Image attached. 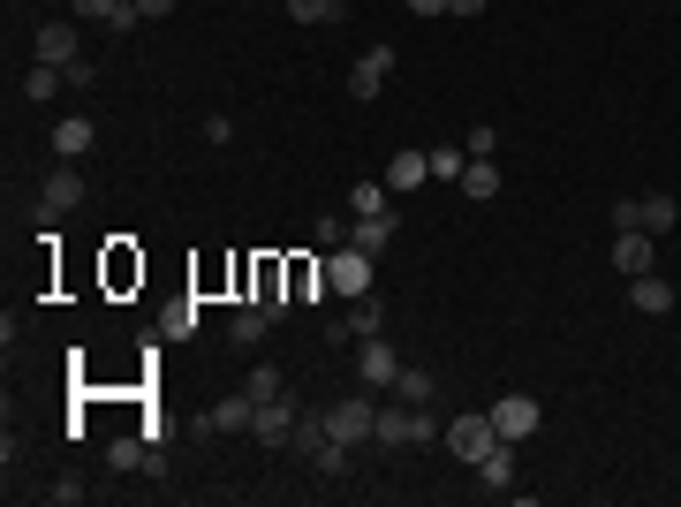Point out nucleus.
<instances>
[{
  "label": "nucleus",
  "instance_id": "obj_13",
  "mask_svg": "<svg viewBox=\"0 0 681 507\" xmlns=\"http://www.w3.org/2000/svg\"><path fill=\"white\" fill-rule=\"evenodd\" d=\"M394 227H402V212H364V220L348 212V243H356V251H372V257L394 243Z\"/></svg>",
  "mask_w": 681,
  "mask_h": 507
},
{
  "label": "nucleus",
  "instance_id": "obj_34",
  "mask_svg": "<svg viewBox=\"0 0 681 507\" xmlns=\"http://www.w3.org/2000/svg\"><path fill=\"white\" fill-rule=\"evenodd\" d=\"M348 243V220H318V251H340Z\"/></svg>",
  "mask_w": 681,
  "mask_h": 507
},
{
  "label": "nucleus",
  "instance_id": "obj_33",
  "mask_svg": "<svg viewBox=\"0 0 681 507\" xmlns=\"http://www.w3.org/2000/svg\"><path fill=\"white\" fill-rule=\"evenodd\" d=\"M45 500H53V507H77V500H84V477H53V485H45Z\"/></svg>",
  "mask_w": 681,
  "mask_h": 507
},
{
  "label": "nucleus",
  "instance_id": "obj_7",
  "mask_svg": "<svg viewBox=\"0 0 681 507\" xmlns=\"http://www.w3.org/2000/svg\"><path fill=\"white\" fill-rule=\"evenodd\" d=\"M296 394H273V402H257V424H251V439L257 447H288L296 439Z\"/></svg>",
  "mask_w": 681,
  "mask_h": 507
},
{
  "label": "nucleus",
  "instance_id": "obj_24",
  "mask_svg": "<svg viewBox=\"0 0 681 507\" xmlns=\"http://www.w3.org/2000/svg\"><path fill=\"white\" fill-rule=\"evenodd\" d=\"M425 160H431V182H463V168H469V152H463V144H431Z\"/></svg>",
  "mask_w": 681,
  "mask_h": 507
},
{
  "label": "nucleus",
  "instance_id": "obj_18",
  "mask_svg": "<svg viewBox=\"0 0 681 507\" xmlns=\"http://www.w3.org/2000/svg\"><path fill=\"white\" fill-rule=\"evenodd\" d=\"M265 334H273V311H265V303H243V311L227 318V341H235V348H257Z\"/></svg>",
  "mask_w": 681,
  "mask_h": 507
},
{
  "label": "nucleus",
  "instance_id": "obj_30",
  "mask_svg": "<svg viewBox=\"0 0 681 507\" xmlns=\"http://www.w3.org/2000/svg\"><path fill=\"white\" fill-rule=\"evenodd\" d=\"M463 152H469V160H492V152H500V129H492V122H477V129L463 136Z\"/></svg>",
  "mask_w": 681,
  "mask_h": 507
},
{
  "label": "nucleus",
  "instance_id": "obj_31",
  "mask_svg": "<svg viewBox=\"0 0 681 507\" xmlns=\"http://www.w3.org/2000/svg\"><path fill=\"white\" fill-rule=\"evenodd\" d=\"M273 394H288V379H281L273 364H257L251 372V402H273Z\"/></svg>",
  "mask_w": 681,
  "mask_h": 507
},
{
  "label": "nucleus",
  "instance_id": "obj_32",
  "mask_svg": "<svg viewBox=\"0 0 681 507\" xmlns=\"http://www.w3.org/2000/svg\"><path fill=\"white\" fill-rule=\"evenodd\" d=\"M129 0H77V23H114Z\"/></svg>",
  "mask_w": 681,
  "mask_h": 507
},
{
  "label": "nucleus",
  "instance_id": "obj_36",
  "mask_svg": "<svg viewBox=\"0 0 681 507\" xmlns=\"http://www.w3.org/2000/svg\"><path fill=\"white\" fill-rule=\"evenodd\" d=\"M136 16H144V23H160V16H174V0H136Z\"/></svg>",
  "mask_w": 681,
  "mask_h": 507
},
{
  "label": "nucleus",
  "instance_id": "obj_19",
  "mask_svg": "<svg viewBox=\"0 0 681 507\" xmlns=\"http://www.w3.org/2000/svg\"><path fill=\"white\" fill-rule=\"evenodd\" d=\"M477 485H485V493H508L515 485V439H500V447L477 463Z\"/></svg>",
  "mask_w": 681,
  "mask_h": 507
},
{
  "label": "nucleus",
  "instance_id": "obj_5",
  "mask_svg": "<svg viewBox=\"0 0 681 507\" xmlns=\"http://www.w3.org/2000/svg\"><path fill=\"white\" fill-rule=\"evenodd\" d=\"M372 265H379V257L372 251H356V243H340V251H326V273H334V296H372Z\"/></svg>",
  "mask_w": 681,
  "mask_h": 507
},
{
  "label": "nucleus",
  "instance_id": "obj_25",
  "mask_svg": "<svg viewBox=\"0 0 681 507\" xmlns=\"http://www.w3.org/2000/svg\"><path fill=\"white\" fill-rule=\"evenodd\" d=\"M394 402L425 409V402H431V372H417V364H402V379H394Z\"/></svg>",
  "mask_w": 681,
  "mask_h": 507
},
{
  "label": "nucleus",
  "instance_id": "obj_38",
  "mask_svg": "<svg viewBox=\"0 0 681 507\" xmlns=\"http://www.w3.org/2000/svg\"><path fill=\"white\" fill-rule=\"evenodd\" d=\"M409 16H447V0H402Z\"/></svg>",
  "mask_w": 681,
  "mask_h": 507
},
{
  "label": "nucleus",
  "instance_id": "obj_35",
  "mask_svg": "<svg viewBox=\"0 0 681 507\" xmlns=\"http://www.w3.org/2000/svg\"><path fill=\"white\" fill-rule=\"evenodd\" d=\"M613 227H643V197H621V205H613Z\"/></svg>",
  "mask_w": 681,
  "mask_h": 507
},
{
  "label": "nucleus",
  "instance_id": "obj_12",
  "mask_svg": "<svg viewBox=\"0 0 681 507\" xmlns=\"http://www.w3.org/2000/svg\"><path fill=\"white\" fill-rule=\"evenodd\" d=\"M39 61H53L61 77L84 61V45H77V23H39Z\"/></svg>",
  "mask_w": 681,
  "mask_h": 507
},
{
  "label": "nucleus",
  "instance_id": "obj_4",
  "mask_svg": "<svg viewBox=\"0 0 681 507\" xmlns=\"http://www.w3.org/2000/svg\"><path fill=\"white\" fill-rule=\"evenodd\" d=\"M394 379H402V356H394V341H386V334L356 341V386H372V394H394Z\"/></svg>",
  "mask_w": 681,
  "mask_h": 507
},
{
  "label": "nucleus",
  "instance_id": "obj_26",
  "mask_svg": "<svg viewBox=\"0 0 681 507\" xmlns=\"http://www.w3.org/2000/svg\"><path fill=\"white\" fill-rule=\"evenodd\" d=\"M348 212H356V220H364V212H394V190H386V182H356V190H348Z\"/></svg>",
  "mask_w": 681,
  "mask_h": 507
},
{
  "label": "nucleus",
  "instance_id": "obj_16",
  "mask_svg": "<svg viewBox=\"0 0 681 507\" xmlns=\"http://www.w3.org/2000/svg\"><path fill=\"white\" fill-rule=\"evenodd\" d=\"M629 303H637L643 318H667V311H674V288H667V273H637V281H629Z\"/></svg>",
  "mask_w": 681,
  "mask_h": 507
},
{
  "label": "nucleus",
  "instance_id": "obj_10",
  "mask_svg": "<svg viewBox=\"0 0 681 507\" xmlns=\"http://www.w3.org/2000/svg\"><path fill=\"white\" fill-rule=\"evenodd\" d=\"M538 417H546V409H538L530 394H500V409H492V432H500V439H515V447H522V439L538 432Z\"/></svg>",
  "mask_w": 681,
  "mask_h": 507
},
{
  "label": "nucleus",
  "instance_id": "obj_23",
  "mask_svg": "<svg viewBox=\"0 0 681 507\" xmlns=\"http://www.w3.org/2000/svg\"><path fill=\"white\" fill-rule=\"evenodd\" d=\"M160 334H167V341H190V334H197V296L167 303V311H160Z\"/></svg>",
  "mask_w": 681,
  "mask_h": 507
},
{
  "label": "nucleus",
  "instance_id": "obj_2",
  "mask_svg": "<svg viewBox=\"0 0 681 507\" xmlns=\"http://www.w3.org/2000/svg\"><path fill=\"white\" fill-rule=\"evenodd\" d=\"M326 432H334V439H348V447L379 439V394H372V386H356L348 402H334V409H326Z\"/></svg>",
  "mask_w": 681,
  "mask_h": 507
},
{
  "label": "nucleus",
  "instance_id": "obj_20",
  "mask_svg": "<svg viewBox=\"0 0 681 507\" xmlns=\"http://www.w3.org/2000/svg\"><path fill=\"white\" fill-rule=\"evenodd\" d=\"M91 136H99V129H91L84 114H69V122H53V152H61V160H84Z\"/></svg>",
  "mask_w": 681,
  "mask_h": 507
},
{
  "label": "nucleus",
  "instance_id": "obj_28",
  "mask_svg": "<svg viewBox=\"0 0 681 507\" xmlns=\"http://www.w3.org/2000/svg\"><path fill=\"white\" fill-rule=\"evenodd\" d=\"M288 16H296V23H340L348 8H340V0H288Z\"/></svg>",
  "mask_w": 681,
  "mask_h": 507
},
{
  "label": "nucleus",
  "instance_id": "obj_15",
  "mask_svg": "<svg viewBox=\"0 0 681 507\" xmlns=\"http://www.w3.org/2000/svg\"><path fill=\"white\" fill-rule=\"evenodd\" d=\"M425 182H431L425 152H394V160H386V190H394V197H409V190H425Z\"/></svg>",
  "mask_w": 681,
  "mask_h": 507
},
{
  "label": "nucleus",
  "instance_id": "obj_9",
  "mask_svg": "<svg viewBox=\"0 0 681 507\" xmlns=\"http://www.w3.org/2000/svg\"><path fill=\"white\" fill-rule=\"evenodd\" d=\"M334 296V273H326V251L288 257V303H326Z\"/></svg>",
  "mask_w": 681,
  "mask_h": 507
},
{
  "label": "nucleus",
  "instance_id": "obj_37",
  "mask_svg": "<svg viewBox=\"0 0 681 507\" xmlns=\"http://www.w3.org/2000/svg\"><path fill=\"white\" fill-rule=\"evenodd\" d=\"M492 0H447V16H485Z\"/></svg>",
  "mask_w": 681,
  "mask_h": 507
},
{
  "label": "nucleus",
  "instance_id": "obj_21",
  "mask_svg": "<svg viewBox=\"0 0 681 507\" xmlns=\"http://www.w3.org/2000/svg\"><path fill=\"white\" fill-rule=\"evenodd\" d=\"M674 227H681V197L651 190V197H643V235H674Z\"/></svg>",
  "mask_w": 681,
  "mask_h": 507
},
{
  "label": "nucleus",
  "instance_id": "obj_29",
  "mask_svg": "<svg viewBox=\"0 0 681 507\" xmlns=\"http://www.w3.org/2000/svg\"><path fill=\"white\" fill-rule=\"evenodd\" d=\"M318 439H326V409H318V417H296V439H288V447H296L303 463L318 455Z\"/></svg>",
  "mask_w": 681,
  "mask_h": 507
},
{
  "label": "nucleus",
  "instance_id": "obj_17",
  "mask_svg": "<svg viewBox=\"0 0 681 507\" xmlns=\"http://www.w3.org/2000/svg\"><path fill=\"white\" fill-rule=\"evenodd\" d=\"M372 334H386V303H372V296H356V311L334 326V341H372Z\"/></svg>",
  "mask_w": 681,
  "mask_h": 507
},
{
  "label": "nucleus",
  "instance_id": "obj_6",
  "mask_svg": "<svg viewBox=\"0 0 681 507\" xmlns=\"http://www.w3.org/2000/svg\"><path fill=\"white\" fill-rule=\"evenodd\" d=\"M613 273H621V281L659 273V235H643V227H613Z\"/></svg>",
  "mask_w": 681,
  "mask_h": 507
},
{
  "label": "nucleus",
  "instance_id": "obj_11",
  "mask_svg": "<svg viewBox=\"0 0 681 507\" xmlns=\"http://www.w3.org/2000/svg\"><path fill=\"white\" fill-rule=\"evenodd\" d=\"M386 77H394V53L372 45V53H356V69H348V99H379Z\"/></svg>",
  "mask_w": 681,
  "mask_h": 507
},
{
  "label": "nucleus",
  "instance_id": "obj_14",
  "mask_svg": "<svg viewBox=\"0 0 681 507\" xmlns=\"http://www.w3.org/2000/svg\"><path fill=\"white\" fill-rule=\"evenodd\" d=\"M251 424H257V402H251V386L205 409V432H251Z\"/></svg>",
  "mask_w": 681,
  "mask_h": 507
},
{
  "label": "nucleus",
  "instance_id": "obj_39",
  "mask_svg": "<svg viewBox=\"0 0 681 507\" xmlns=\"http://www.w3.org/2000/svg\"><path fill=\"white\" fill-rule=\"evenodd\" d=\"M340 8H348V0H340Z\"/></svg>",
  "mask_w": 681,
  "mask_h": 507
},
{
  "label": "nucleus",
  "instance_id": "obj_8",
  "mask_svg": "<svg viewBox=\"0 0 681 507\" xmlns=\"http://www.w3.org/2000/svg\"><path fill=\"white\" fill-rule=\"evenodd\" d=\"M69 205H84V174H77V160H61V168L39 182V220H61Z\"/></svg>",
  "mask_w": 681,
  "mask_h": 507
},
{
  "label": "nucleus",
  "instance_id": "obj_3",
  "mask_svg": "<svg viewBox=\"0 0 681 507\" xmlns=\"http://www.w3.org/2000/svg\"><path fill=\"white\" fill-rule=\"evenodd\" d=\"M492 447H500V432H492V409H463V417H447V455H455V463H485V455H492Z\"/></svg>",
  "mask_w": 681,
  "mask_h": 507
},
{
  "label": "nucleus",
  "instance_id": "obj_1",
  "mask_svg": "<svg viewBox=\"0 0 681 507\" xmlns=\"http://www.w3.org/2000/svg\"><path fill=\"white\" fill-rule=\"evenodd\" d=\"M431 439H447V424L431 417V409H409V402H379V447H431Z\"/></svg>",
  "mask_w": 681,
  "mask_h": 507
},
{
  "label": "nucleus",
  "instance_id": "obj_22",
  "mask_svg": "<svg viewBox=\"0 0 681 507\" xmlns=\"http://www.w3.org/2000/svg\"><path fill=\"white\" fill-rule=\"evenodd\" d=\"M463 197H477V205L500 197V168H492V160H469V168H463Z\"/></svg>",
  "mask_w": 681,
  "mask_h": 507
},
{
  "label": "nucleus",
  "instance_id": "obj_27",
  "mask_svg": "<svg viewBox=\"0 0 681 507\" xmlns=\"http://www.w3.org/2000/svg\"><path fill=\"white\" fill-rule=\"evenodd\" d=\"M61 84H69V77H61L53 61H39V69L23 77V99H31V107H45V99H53V91H61Z\"/></svg>",
  "mask_w": 681,
  "mask_h": 507
}]
</instances>
